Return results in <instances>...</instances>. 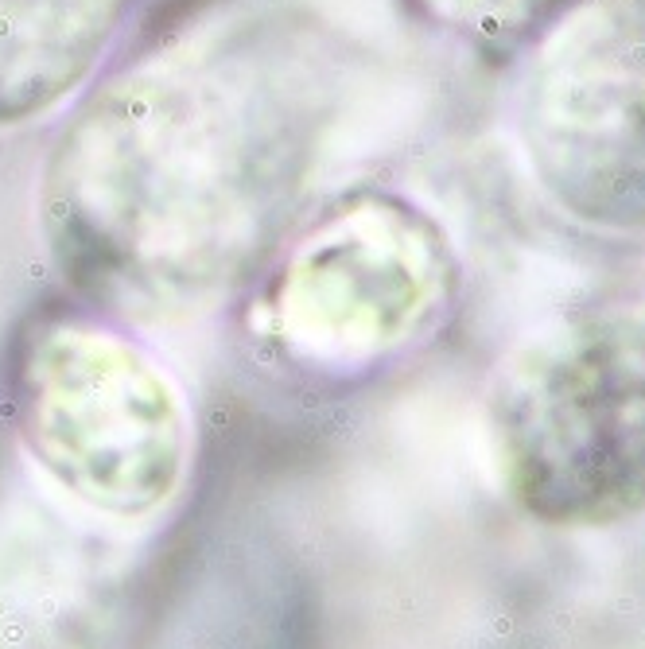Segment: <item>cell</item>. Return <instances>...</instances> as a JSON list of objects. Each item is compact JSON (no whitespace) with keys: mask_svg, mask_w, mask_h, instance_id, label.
Segmentation results:
<instances>
[{"mask_svg":"<svg viewBox=\"0 0 645 649\" xmlns=\"http://www.w3.org/2000/svg\"><path fill=\"white\" fill-rule=\"evenodd\" d=\"M358 74L311 0H237L121 66L43 171L39 229L78 307L179 330L245 300L319 202Z\"/></svg>","mask_w":645,"mask_h":649,"instance_id":"1","label":"cell"},{"mask_svg":"<svg viewBox=\"0 0 645 649\" xmlns=\"http://www.w3.org/2000/svg\"><path fill=\"white\" fill-rule=\"evenodd\" d=\"M4 408L35 478L101 521H152L191 474L195 412L179 377L136 330L86 307L20 330Z\"/></svg>","mask_w":645,"mask_h":649,"instance_id":"2","label":"cell"},{"mask_svg":"<svg viewBox=\"0 0 645 649\" xmlns=\"http://www.w3.org/2000/svg\"><path fill=\"white\" fill-rule=\"evenodd\" d=\"M459 292L443 229L385 187L315 202L245 292L249 334L311 377H358L424 342Z\"/></svg>","mask_w":645,"mask_h":649,"instance_id":"3","label":"cell"},{"mask_svg":"<svg viewBox=\"0 0 645 649\" xmlns=\"http://www.w3.org/2000/svg\"><path fill=\"white\" fill-rule=\"evenodd\" d=\"M505 490L548 525L645 513V307L564 319L505 354L486 397Z\"/></svg>","mask_w":645,"mask_h":649,"instance_id":"4","label":"cell"},{"mask_svg":"<svg viewBox=\"0 0 645 649\" xmlns=\"http://www.w3.org/2000/svg\"><path fill=\"white\" fill-rule=\"evenodd\" d=\"M128 0H0V128L62 105L105 58Z\"/></svg>","mask_w":645,"mask_h":649,"instance_id":"5","label":"cell"}]
</instances>
